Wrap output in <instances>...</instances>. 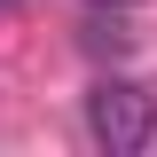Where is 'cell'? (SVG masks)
I'll list each match as a JSON object with an SVG mask.
<instances>
[{"instance_id":"obj_1","label":"cell","mask_w":157,"mask_h":157,"mask_svg":"<svg viewBox=\"0 0 157 157\" xmlns=\"http://www.w3.org/2000/svg\"><path fill=\"white\" fill-rule=\"evenodd\" d=\"M86 141L110 157H141L157 141V94H141L134 78H94L86 86Z\"/></svg>"},{"instance_id":"obj_2","label":"cell","mask_w":157,"mask_h":157,"mask_svg":"<svg viewBox=\"0 0 157 157\" xmlns=\"http://www.w3.org/2000/svg\"><path fill=\"white\" fill-rule=\"evenodd\" d=\"M86 47H134V32H126L118 16H94L86 24Z\"/></svg>"},{"instance_id":"obj_3","label":"cell","mask_w":157,"mask_h":157,"mask_svg":"<svg viewBox=\"0 0 157 157\" xmlns=\"http://www.w3.org/2000/svg\"><path fill=\"white\" fill-rule=\"evenodd\" d=\"M94 8H134V0H94Z\"/></svg>"},{"instance_id":"obj_4","label":"cell","mask_w":157,"mask_h":157,"mask_svg":"<svg viewBox=\"0 0 157 157\" xmlns=\"http://www.w3.org/2000/svg\"><path fill=\"white\" fill-rule=\"evenodd\" d=\"M0 8H16V0H0Z\"/></svg>"}]
</instances>
